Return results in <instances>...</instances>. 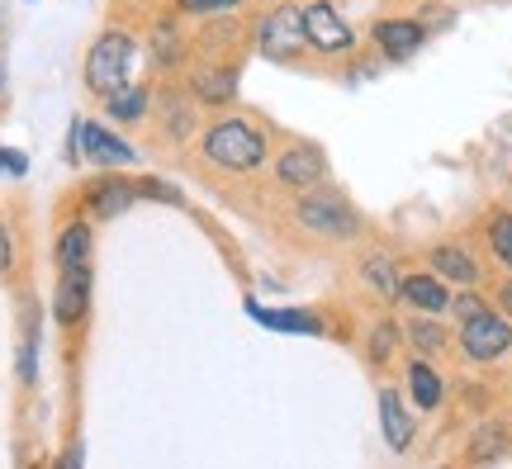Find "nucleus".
<instances>
[{
  "label": "nucleus",
  "instance_id": "32",
  "mask_svg": "<svg viewBox=\"0 0 512 469\" xmlns=\"http://www.w3.org/2000/svg\"><path fill=\"white\" fill-rule=\"evenodd\" d=\"M57 469H81V446H72V451L62 455V465H57Z\"/></svg>",
  "mask_w": 512,
  "mask_h": 469
},
{
  "label": "nucleus",
  "instance_id": "4",
  "mask_svg": "<svg viewBox=\"0 0 512 469\" xmlns=\"http://www.w3.org/2000/svg\"><path fill=\"white\" fill-rule=\"evenodd\" d=\"M72 162H91L100 171H124L138 162L133 143H124L114 128L95 124V119H76L72 124Z\"/></svg>",
  "mask_w": 512,
  "mask_h": 469
},
{
  "label": "nucleus",
  "instance_id": "20",
  "mask_svg": "<svg viewBox=\"0 0 512 469\" xmlns=\"http://www.w3.org/2000/svg\"><path fill=\"white\" fill-rule=\"evenodd\" d=\"M408 389H413V398H418V408H437L441 403V379L427 361L408 365Z\"/></svg>",
  "mask_w": 512,
  "mask_h": 469
},
{
  "label": "nucleus",
  "instance_id": "14",
  "mask_svg": "<svg viewBox=\"0 0 512 469\" xmlns=\"http://www.w3.org/2000/svg\"><path fill=\"white\" fill-rule=\"evenodd\" d=\"M427 266H432V275H437L441 285H460V289L479 285V266L465 247H437V252L427 256Z\"/></svg>",
  "mask_w": 512,
  "mask_h": 469
},
{
  "label": "nucleus",
  "instance_id": "34",
  "mask_svg": "<svg viewBox=\"0 0 512 469\" xmlns=\"http://www.w3.org/2000/svg\"><path fill=\"white\" fill-rule=\"evenodd\" d=\"M0 95H5V76H0Z\"/></svg>",
  "mask_w": 512,
  "mask_h": 469
},
{
  "label": "nucleus",
  "instance_id": "33",
  "mask_svg": "<svg viewBox=\"0 0 512 469\" xmlns=\"http://www.w3.org/2000/svg\"><path fill=\"white\" fill-rule=\"evenodd\" d=\"M498 304H503V313H512V280L498 289Z\"/></svg>",
  "mask_w": 512,
  "mask_h": 469
},
{
  "label": "nucleus",
  "instance_id": "11",
  "mask_svg": "<svg viewBox=\"0 0 512 469\" xmlns=\"http://www.w3.org/2000/svg\"><path fill=\"white\" fill-rule=\"evenodd\" d=\"M370 38H375V48H384V57L403 62V57H413L427 43V29H422L418 19H380L370 29Z\"/></svg>",
  "mask_w": 512,
  "mask_h": 469
},
{
  "label": "nucleus",
  "instance_id": "19",
  "mask_svg": "<svg viewBox=\"0 0 512 469\" xmlns=\"http://www.w3.org/2000/svg\"><path fill=\"white\" fill-rule=\"evenodd\" d=\"M361 275L370 280V289H375L380 299H399V271H394V261L384 252L366 256V261H361Z\"/></svg>",
  "mask_w": 512,
  "mask_h": 469
},
{
  "label": "nucleus",
  "instance_id": "7",
  "mask_svg": "<svg viewBox=\"0 0 512 469\" xmlns=\"http://www.w3.org/2000/svg\"><path fill=\"white\" fill-rule=\"evenodd\" d=\"M460 346H465L470 361H498V356L512 346L508 318H498V313H489V308L475 313V318H465V327H460Z\"/></svg>",
  "mask_w": 512,
  "mask_h": 469
},
{
  "label": "nucleus",
  "instance_id": "29",
  "mask_svg": "<svg viewBox=\"0 0 512 469\" xmlns=\"http://www.w3.org/2000/svg\"><path fill=\"white\" fill-rule=\"evenodd\" d=\"M0 176H10V181H24V176H29V157H24L19 147H0Z\"/></svg>",
  "mask_w": 512,
  "mask_h": 469
},
{
  "label": "nucleus",
  "instance_id": "23",
  "mask_svg": "<svg viewBox=\"0 0 512 469\" xmlns=\"http://www.w3.org/2000/svg\"><path fill=\"white\" fill-rule=\"evenodd\" d=\"M408 337H413V346H418V351H427V356L446 346V332H441L437 323H427V318H418V323H408Z\"/></svg>",
  "mask_w": 512,
  "mask_h": 469
},
{
  "label": "nucleus",
  "instance_id": "6",
  "mask_svg": "<svg viewBox=\"0 0 512 469\" xmlns=\"http://www.w3.org/2000/svg\"><path fill=\"white\" fill-rule=\"evenodd\" d=\"M304 38H309V48H318V53H332V57L351 53V43H356L351 24L337 15V10H332L328 0H313V5H304Z\"/></svg>",
  "mask_w": 512,
  "mask_h": 469
},
{
  "label": "nucleus",
  "instance_id": "12",
  "mask_svg": "<svg viewBox=\"0 0 512 469\" xmlns=\"http://www.w3.org/2000/svg\"><path fill=\"white\" fill-rule=\"evenodd\" d=\"M95 256V233L86 218H72L62 233H57V247H53V261L57 271H81V266H91Z\"/></svg>",
  "mask_w": 512,
  "mask_h": 469
},
{
  "label": "nucleus",
  "instance_id": "9",
  "mask_svg": "<svg viewBox=\"0 0 512 469\" xmlns=\"http://www.w3.org/2000/svg\"><path fill=\"white\" fill-rule=\"evenodd\" d=\"M323 176H328V157L318 152V147L309 143H294L285 147L280 157H275V181L290 185V190H313V185H323Z\"/></svg>",
  "mask_w": 512,
  "mask_h": 469
},
{
  "label": "nucleus",
  "instance_id": "2",
  "mask_svg": "<svg viewBox=\"0 0 512 469\" xmlns=\"http://www.w3.org/2000/svg\"><path fill=\"white\" fill-rule=\"evenodd\" d=\"M133 53H138V38L128 34V29H105V34L91 43V53H86V91L100 95V100H110L114 91H124Z\"/></svg>",
  "mask_w": 512,
  "mask_h": 469
},
{
  "label": "nucleus",
  "instance_id": "3",
  "mask_svg": "<svg viewBox=\"0 0 512 469\" xmlns=\"http://www.w3.org/2000/svg\"><path fill=\"white\" fill-rule=\"evenodd\" d=\"M294 218H299L313 237H328V242H356V237H361V214L351 209V199L337 195V190H323V185H313V190L299 195Z\"/></svg>",
  "mask_w": 512,
  "mask_h": 469
},
{
  "label": "nucleus",
  "instance_id": "15",
  "mask_svg": "<svg viewBox=\"0 0 512 469\" xmlns=\"http://www.w3.org/2000/svg\"><path fill=\"white\" fill-rule=\"evenodd\" d=\"M247 318L271 327V332H299V337H318L323 332L318 318H309L304 308H266V304H256V299H247Z\"/></svg>",
  "mask_w": 512,
  "mask_h": 469
},
{
  "label": "nucleus",
  "instance_id": "24",
  "mask_svg": "<svg viewBox=\"0 0 512 469\" xmlns=\"http://www.w3.org/2000/svg\"><path fill=\"white\" fill-rule=\"evenodd\" d=\"M38 323L29 318V332H24V346H19V379L24 384H34V375H38Z\"/></svg>",
  "mask_w": 512,
  "mask_h": 469
},
{
  "label": "nucleus",
  "instance_id": "13",
  "mask_svg": "<svg viewBox=\"0 0 512 469\" xmlns=\"http://www.w3.org/2000/svg\"><path fill=\"white\" fill-rule=\"evenodd\" d=\"M399 299L413 304L418 313H446L451 308V289L441 285L432 271H413V275H399Z\"/></svg>",
  "mask_w": 512,
  "mask_h": 469
},
{
  "label": "nucleus",
  "instance_id": "10",
  "mask_svg": "<svg viewBox=\"0 0 512 469\" xmlns=\"http://www.w3.org/2000/svg\"><path fill=\"white\" fill-rule=\"evenodd\" d=\"M143 199V185L124 181L119 171H105V176H95L91 185H86V209H91L95 218H119L124 209H133Z\"/></svg>",
  "mask_w": 512,
  "mask_h": 469
},
{
  "label": "nucleus",
  "instance_id": "5",
  "mask_svg": "<svg viewBox=\"0 0 512 469\" xmlns=\"http://www.w3.org/2000/svg\"><path fill=\"white\" fill-rule=\"evenodd\" d=\"M304 43L309 38H304V10L299 5H275L256 24V48L266 57H294Z\"/></svg>",
  "mask_w": 512,
  "mask_h": 469
},
{
  "label": "nucleus",
  "instance_id": "16",
  "mask_svg": "<svg viewBox=\"0 0 512 469\" xmlns=\"http://www.w3.org/2000/svg\"><path fill=\"white\" fill-rule=\"evenodd\" d=\"M190 91L204 105H228L238 95V67H200L190 76Z\"/></svg>",
  "mask_w": 512,
  "mask_h": 469
},
{
  "label": "nucleus",
  "instance_id": "18",
  "mask_svg": "<svg viewBox=\"0 0 512 469\" xmlns=\"http://www.w3.org/2000/svg\"><path fill=\"white\" fill-rule=\"evenodd\" d=\"M380 422H384V441L403 451V446H413V417L403 413V403L394 389H384L380 394Z\"/></svg>",
  "mask_w": 512,
  "mask_h": 469
},
{
  "label": "nucleus",
  "instance_id": "8",
  "mask_svg": "<svg viewBox=\"0 0 512 469\" xmlns=\"http://www.w3.org/2000/svg\"><path fill=\"white\" fill-rule=\"evenodd\" d=\"M91 289H95V275L91 266L81 271H57V289H53V318L62 327H81L86 313H91Z\"/></svg>",
  "mask_w": 512,
  "mask_h": 469
},
{
  "label": "nucleus",
  "instance_id": "28",
  "mask_svg": "<svg viewBox=\"0 0 512 469\" xmlns=\"http://www.w3.org/2000/svg\"><path fill=\"white\" fill-rule=\"evenodd\" d=\"M508 446V436H503V427H484V432L475 436V460H494L498 451Z\"/></svg>",
  "mask_w": 512,
  "mask_h": 469
},
{
  "label": "nucleus",
  "instance_id": "27",
  "mask_svg": "<svg viewBox=\"0 0 512 469\" xmlns=\"http://www.w3.org/2000/svg\"><path fill=\"white\" fill-rule=\"evenodd\" d=\"M394 342H399V327L380 323V327H375V337H370V361L384 365V361H389V351H394Z\"/></svg>",
  "mask_w": 512,
  "mask_h": 469
},
{
  "label": "nucleus",
  "instance_id": "31",
  "mask_svg": "<svg viewBox=\"0 0 512 469\" xmlns=\"http://www.w3.org/2000/svg\"><path fill=\"white\" fill-rule=\"evenodd\" d=\"M451 308H456L460 318H475V313H484V304H479L475 294H460V299H451Z\"/></svg>",
  "mask_w": 512,
  "mask_h": 469
},
{
  "label": "nucleus",
  "instance_id": "25",
  "mask_svg": "<svg viewBox=\"0 0 512 469\" xmlns=\"http://www.w3.org/2000/svg\"><path fill=\"white\" fill-rule=\"evenodd\" d=\"M242 0H176V10L181 15H195V19H209V15H228V10H238Z\"/></svg>",
  "mask_w": 512,
  "mask_h": 469
},
{
  "label": "nucleus",
  "instance_id": "30",
  "mask_svg": "<svg viewBox=\"0 0 512 469\" xmlns=\"http://www.w3.org/2000/svg\"><path fill=\"white\" fill-rule=\"evenodd\" d=\"M10 266H15V237L0 223V275H10Z\"/></svg>",
  "mask_w": 512,
  "mask_h": 469
},
{
  "label": "nucleus",
  "instance_id": "22",
  "mask_svg": "<svg viewBox=\"0 0 512 469\" xmlns=\"http://www.w3.org/2000/svg\"><path fill=\"white\" fill-rule=\"evenodd\" d=\"M489 247H494V256L512 271V214H503V209L489 218Z\"/></svg>",
  "mask_w": 512,
  "mask_h": 469
},
{
  "label": "nucleus",
  "instance_id": "21",
  "mask_svg": "<svg viewBox=\"0 0 512 469\" xmlns=\"http://www.w3.org/2000/svg\"><path fill=\"white\" fill-rule=\"evenodd\" d=\"M181 53L185 48H181V34H176V19H157V29H152V62L171 67Z\"/></svg>",
  "mask_w": 512,
  "mask_h": 469
},
{
  "label": "nucleus",
  "instance_id": "26",
  "mask_svg": "<svg viewBox=\"0 0 512 469\" xmlns=\"http://www.w3.org/2000/svg\"><path fill=\"white\" fill-rule=\"evenodd\" d=\"M190 128V105H176V95H166V138H185Z\"/></svg>",
  "mask_w": 512,
  "mask_h": 469
},
{
  "label": "nucleus",
  "instance_id": "17",
  "mask_svg": "<svg viewBox=\"0 0 512 469\" xmlns=\"http://www.w3.org/2000/svg\"><path fill=\"white\" fill-rule=\"evenodd\" d=\"M147 109H152V86H143V81H138V86L128 81L124 91H114L110 100H105V114H110L114 124H143Z\"/></svg>",
  "mask_w": 512,
  "mask_h": 469
},
{
  "label": "nucleus",
  "instance_id": "1",
  "mask_svg": "<svg viewBox=\"0 0 512 469\" xmlns=\"http://www.w3.org/2000/svg\"><path fill=\"white\" fill-rule=\"evenodd\" d=\"M200 152L214 171H228V176H252V171L266 166V138H261V128L252 119H238V114H228V119L204 128Z\"/></svg>",
  "mask_w": 512,
  "mask_h": 469
}]
</instances>
